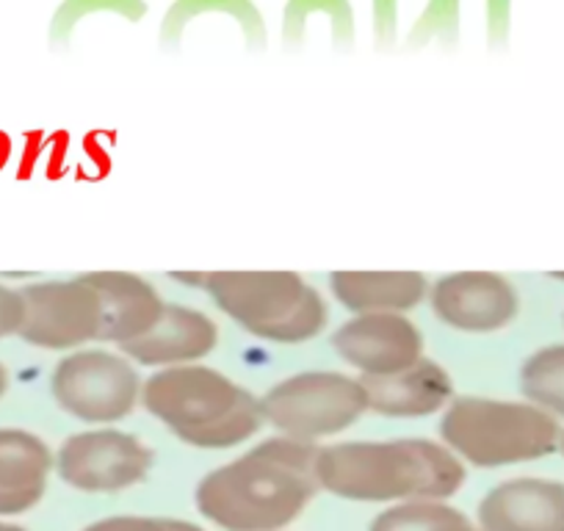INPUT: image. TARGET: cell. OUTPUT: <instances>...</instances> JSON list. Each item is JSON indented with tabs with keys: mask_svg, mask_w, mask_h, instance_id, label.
I'll return each mask as SVG.
<instances>
[{
	"mask_svg": "<svg viewBox=\"0 0 564 531\" xmlns=\"http://www.w3.org/2000/svg\"><path fill=\"white\" fill-rule=\"evenodd\" d=\"M316 443L265 437L199 479L194 503L221 531H282L318 492Z\"/></svg>",
	"mask_w": 564,
	"mask_h": 531,
	"instance_id": "1",
	"label": "cell"
},
{
	"mask_svg": "<svg viewBox=\"0 0 564 531\" xmlns=\"http://www.w3.org/2000/svg\"><path fill=\"white\" fill-rule=\"evenodd\" d=\"M318 490L346 501L404 503L452 498L465 485V463L430 437L349 441L318 448Z\"/></svg>",
	"mask_w": 564,
	"mask_h": 531,
	"instance_id": "2",
	"label": "cell"
},
{
	"mask_svg": "<svg viewBox=\"0 0 564 531\" xmlns=\"http://www.w3.org/2000/svg\"><path fill=\"white\" fill-rule=\"evenodd\" d=\"M141 404L186 446L208 452L241 446L265 424L258 395L203 362L150 373Z\"/></svg>",
	"mask_w": 564,
	"mask_h": 531,
	"instance_id": "3",
	"label": "cell"
},
{
	"mask_svg": "<svg viewBox=\"0 0 564 531\" xmlns=\"http://www.w3.org/2000/svg\"><path fill=\"white\" fill-rule=\"evenodd\" d=\"M558 421L531 402L454 395L441 415V443L465 465L503 468L558 452Z\"/></svg>",
	"mask_w": 564,
	"mask_h": 531,
	"instance_id": "4",
	"label": "cell"
},
{
	"mask_svg": "<svg viewBox=\"0 0 564 531\" xmlns=\"http://www.w3.org/2000/svg\"><path fill=\"white\" fill-rule=\"evenodd\" d=\"M203 289L227 318L271 344H305L329 322L322 291L296 272H210Z\"/></svg>",
	"mask_w": 564,
	"mask_h": 531,
	"instance_id": "5",
	"label": "cell"
},
{
	"mask_svg": "<svg viewBox=\"0 0 564 531\" xmlns=\"http://www.w3.org/2000/svg\"><path fill=\"white\" fill-rule=\"evenodd\" d=\"M265 424L276 435L316 443L351 430L368 413L360 377L344 371H300L260 395Z\"/></svg>",
	"mask_w": 564,
	"mask_h": 531,
	"instance_id": "6",
	"label": "cell"
},
{
	"mask_svg": "<svg viewBox=\"0 0 564 531\" xmlns=\"http://www.w3.org/2000/svg\"><path fill=\"white\" fill-rule=\"evenodd\" d=\"M51 393L58 408L91 426H111L128 419L141 402V377L122 351L75 349L56 362Z\"/></svg>",
	"mask_w": 564,
	"mask_h": 531,
	"instance_id": "7",
	"label": "cell"
},
{
	"mask_svg": "<svg viewBox=\"0 0 564 531\" xmlns=\"http://www.w3.org/2000/svg\"><path fill=\"white\" fill-rule=\"evenodd\" d=\"M153 468L144 441L113 426L69 435L56 452V470L73 490L111 496L141 485Z\"/></svg>",
	"mask_w": 564,
	"mask_h": 531,
	"instance_id": "8",
	"label": "cell"
},
{
	"mask_svg": "<svg viewBox=\"0 0 564 531\" xmlns=\"http://www.w3.org/2000/svg\"><path fill=\"white\" fill-rule=\"evenodd\" d=\"M25 318L20 338L51 351L86 349L100 340L102 302L95 285L84 278L45 280L20 289Z\"/></svg>",
	"mask_w": 564,
	"mask_h": 531,
	"instance_id": "9",
	"label": "cell"
},
{
	"mask_svg": "<svg viewBox=\"0 0 564 531\" xmlns=\"http://www.w3.org/2000/svg\"><path fill=\"white\" fill-rule=\"evenodd\" d=\"M340 360L360 377H388L423 357V333L404 313H362L333 335Z\"/></svg>",
	"mask_w": 564,
	"mask_h": 531,
	"instance_id": "10",
	"label": "cell"
},
{
	"mask_svg": "<svg viewBox=\"0 0 564 531\" xmlns=\"http://www.w3.org/2000/svg\"><path fill=\"white\" fill-rule=\"evenodd\" d=\"M430 307L457 333L490 335L514 322L520 296L503 274L454 272L430 285Z\"/></svg>",
	"mask_w": 564,
	"mask_h": 531,
	"instance_id": "11",
	"label": "cell"
},
{
	"mask_svg": "<svg viewBox=\"0 0 564 531\" xmlns=\"http://www.w3.org/2000/svg\"><path fill=\"white\" fill-rule=\"evenodd\" d=\"M216 346H219V327L208 313L181 305V302H172V305L166 302L155 327L141 338L119 346V351L135 366L159 371V368L192 366V362L205 360Z\"/></svg>",
	"mask_w": 564,
	"mask_h": 531,
	"instance_id": "12",
	"label": "cell"
},
{
	"mask_svg": "<svg viewBox=\"0 0 564 531\" xmlns=\"http://www.w3.org/2000/svg\"><path fill=\"white\" fill-rule=\"evenodd\" d=\"M485 531H564V485L536 476L501 481L476 509Z\"/></svg>",
	"mask_w": 564,
	"mask_h": 531,
	"instance_id": "13",
	"label": "cell"
},
{
	"mask_svg": "<svg viewBox=\"0 0 564 531\" xmlns=\"http://www.w3.org/2000/svg\"><path fill=\"white\" fill-rule=\"evenodd\" d=\"M368 410L388 419H426L443 413L454 399L452 373L435 360H421L388 377H360Z\"/></svg>",
	"mask_w": 564,
	"mask_h": 531,
	"instance_id": "14",
	"label": "cell"
},
{
	"mask_svg": "<svg viewBox=\"0 0 564 531\" xmlns=\"http://www.w3.org/2000/svg\"><path fill=\"white\" fill-rule=\"evenodd\" d=\"M91 285L97 289L102 302V329L100 340L106 344L124 346L130 340L141 338L144 333L155 327V322L164 313L166 302L155 291L153 283H148L139 274L130 272H91L86 274Z\"/></svg>",
	"mask_w": 564,
	"mask_h": 531,
	"instance_id": "15",
	"label": "cell"
},
{
	"mask_svg": "<svg viewBox=\"0 0 564 531\" xmlns=\"http://www.w3.org/2000/svg\"><path fill=\"white\" fill-rule=\"evenodd\" d=\"M56 454L29 430H0V518L23 514L45 498Z\"/></svg>",
	"mask_w": 564,
	"mask_h": 531,
	"instance_id": "16",
	"label": "cell"
},
{
	"mask_svg": "<svg viewBox=\"0 0 564 531\" xmlns=\"http://www.w3.org/2000/svg\"><path fill=\"white\" fill-rule=\"evenodd\" d=\"M329 291L351 313H410L430 296V280L421 272H335Z\"/></svg>",
	"mask_w": 564,
	"mask_h": 531,
	"instance_id": "17",
	"label": "cell"
},
{
	"mask_svg": "<svg viewBox=\"0 0 564 531\" xmlns=\"http://www.w3.org/2000/svg\"><path fill=\"white\" fill-rule=\"evenodd\" d=\"M468 514L441 498L390 503L368 525V531H474Z\"/></svg>",
	"mask_w": 564,
	"mask_h": 531,
	"instance_id": "18",
	"label": "cell"
},
{
	"mask_svg": "<svg viewBox=\"0 0 564 531\" xmlns=\"http://www.w3.org/2000/svg\"><path fill=\"white\" fill-rule=\"evenodd\" d=\"M520 390L525 402L536 404L553 419H564V344L542 346L523 362Z\"/></svg>",
	"mask_w": 564,
	"mask_h": 531,
	"instance_id": "19",
	"label": "cell"
},
{
	"mask_svg": "<svg viewBox=\"0 0 564 531\" xmlns=\"http://www.w3.org/2000/svg\"><path fill=\"white\" fill-rule=\"evenodd\" d=\"M80 531H205L203 525L181 518H150V514H117L89 523Z\"/></svg>",
	"mask_w": 564,
	"mask_h": 531,
	"instance_id": "20",
	"label": "cell"
},
{
	"mask_svg": "<svg viewBox=\"0 0 564 531\" xmlns=\"http://www.w3.org/2000/svg\"><path fill=\"white\" fill-rule=\"evenodd\" d=\"M25 318V302L18 289L0 283V338L20 335Z\"/></svg>",
	"mask_w": 564,
	"mask_h": 531,
	"instance_id": "21",
	"label": "cell"
},
{
	"mask_svg": "<svg viewBox=\"0 0 564 531\" xmlns=\"http://www.w3.org/2000/svg\"><path fill=\"white\" fill-rule=\"evenodd\" d=\"M487 18H490L492 42H501L509 25V0H487Z\"/></svg>",
	"mask_w": 564,
	"mask_h": 531,
	"instance_id": "22",
	"label": "cell"
},
{
	"mask_svg": "<svg viewBox=\"0 0 564 531\" xmlns=\"http://www.w3.org/2000/svg\"><path fill=\"white\" fill-rule=\"evenodd\" d=\"M7 390H9V371H7V366L0 362V399L7 395Z\"/></svg>",
	"mask_w": 564,
	"mask_h": 531,
	"instance_id": "23",
	"label": "cell"
},
{
	"mask_svg": "<svg viewBox=\"0 0 564 531\" xmlns=\"http://www.w3.org/2000/svg\"><path fill=\"white\" fill-rule=\"evenodd\" d=\"M0 531H29V529H23V525H14V523H3V520H0Z\"/></svg>",
	"mask_w": 564,
	"mask_h": 531,
	"instance_id": "24",
	"label": "cell"
},
{
	"mask_svg": "<svg viewBox=\"0 0 564 531\" xmlns=\"http://www.w3.org/2000/svg\"><path fill=\"white\" fill-rule=\"evenodd\" d=\"M558 452H562V457H564V430H562V435H558Z\"/></svg>",
	"mask_w": 564,
	"mask_h": 531,
	"instance_id": "25",
	"label": "cell"
},
{
	"mask_svg": "<svg viewBox=\"0 0 564 531\" xmlns=\"http://www.w3.org/2000/svg\"><path fill=\"white\" fill-rule=\"evenodd\" d=\"M553 278H556V280H564V272H562V274H553Z\"/></svg>",
	"mask_w": 564,
	"mask_h": 531,
	"instance_id": "26",
	"label": "cell"
},
{
	"mask_svg": "<svg viewBox=\"0 0 564 531\" xmlns=\"http://www.w3.org/2000/svg\"><path fill=\"white\" fill-rule=\"evenodd\" d=\"M474 531H485V529H474Z\"/></svg>",
	"mask_w": 564,
	"mask_h": 531,
	"instance_id": "27",
	"label": "cell"
}]
</instances>
